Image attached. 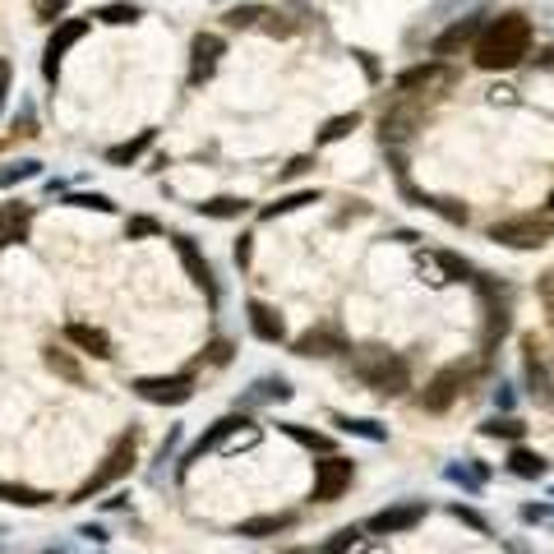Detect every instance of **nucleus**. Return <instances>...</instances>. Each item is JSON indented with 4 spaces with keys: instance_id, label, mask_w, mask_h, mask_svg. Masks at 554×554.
I'll use <instances>...</instances> for the list:
<instances>
[{
    "instance_id": "nucleus-1",
    "label": "nucleus",
    "mask_w": 554,
    "mask_h": 554,
    "mask_svg": "<svg viewBox=\"0 0 554 554\" xmlns=\"http://www.w3.org/2000/svg\"><path fill=\"white\" fill-rule=\"evenodd\" d=\"M531 51V24L527 14H499L476 37V65L481 70H513Z\"/></svg>"
},
{
    "instance_id": "nucleus-2",
    "label": "nucleus",
    "mask_w": 554,
    "mask_h": 554,
    "mask_svg": "<svg viewBox=\"0 0 554 554\" xmlns=\"http://www.w3.org/2000/svg\"><path fill=\"white\" fill-rule=\"evenodd\" d=\"M351 374L379 398H402L411 388V365L388 347H361L351 356Z\"/></svg>"
},
{
    "instance_id": "nucleus-3",
    "label": "nucleus",
    "mask_w": 554,
    "mask_h": 554,
    "mask_svg": "<svg viewBox=\"0 0 554 554\" xmlns=\"http://www.w3.org/2000/svg\"><path fill=\"white\" fill-rule=\"evenodd\" d=\"M134 453H139V425H130V430H121L116 439H111L107 458L97 462V471H93V476H88V481L70 494V504H88V499H93V494H102L107 485L125 481V476L134 471Z\"/></svg>"
},
{
    "instance_id": "nucleus-4",
    "label": "nucleus",
    "mask_w": 554,
    "mask_h": 554,
    "mask_svg": "<svg viewBox=\"0 0 554 554\" xmlns=\"http://www.w3.org/2000/svg\"><path fill=\"white\" fill-rule=\"evenodd\" d=\"M471 374H476V365H471V361H453V365H444V370H439V374L430 379V384L421 388L416 407H421V411H434V416H439V411H448L453 402L462 398V388L471 384Z\"/></svg>"
},
{
    "instance_id": "nucleus-5",
    "label": "nucleus",
    "mask_w": 554,
    "mask_h": 554,
    "mask_svg": "<svg viewBox=\"0 0 554 554\" xmlns=\"http://www.w3.org/2000/svg\"><path fill=\"white\" fill-rule=\"evenodd\" d=\"M550 217H536V213H522V217H504L490 227V241L508 245V250H541L550 241Z\"/></svg>"
},
{
    "instance_id": "nucleus-6",
    "label": "nucleus",
    "mask_w": 554,
    "mask_h": 554,
    "mask_svg": "<svg viewBox=\"0 0 554 554\" xmlns=\"http://www.w3.org/2000/svg\"><path fill=\"white\" fill-rule=\"evenodd\" d=\"M130 388L153 407H185L194 398V374H144Z\"/></svg>"
},
{
    "instance_id": "nucleus-7",
    "label": "nucleus",
    "mask_w": 554,
    "mask_h": 554,
    "mask_svg": "<svg viewBox=\"0 0 554 554\" xmlns=\"http://www.w3.org/2000/svg\"><path fill=\"white\" fill-rule=\"evenodd\" d=\"M351 476H356V462L333 458V453H328L324 462H314V490H310V499H319V504L342 499V494H347V485H351Z\"/></svg>"
},
{
    "instance_id": "nucleus-8",
    "label": "nucleus",
    "mask_w": 554,
    "mask_h": 554,
    "mask_svg": "<svg viewBox=\"0 0 554 554\" xmlns=\"http://www.w3.org/2000/svg\"><path fill=\"white\" fill-rule=\"evenodd\" d=\"M241 430H250V421H245L241 411H231V416H222V421H213V425H208V434H204V439H199V444H194L190 453H185V458H181V476H190V467H194V462H204L208 453H217V448L227 444L231 434H241Z\"/></svg>"
},
{
    "instance_id": "nucleus-9",
    "label": "nucleus",
    "mask_w": 554,
    "mask_h": 554,
    "mask_svg": "<svg viewBox=\"0 0 554 554\" xmlns=\"http://www.w3.org/2000/svg\"><path fill=\"white\" fill-rule=\"evenodd\" d=\"M171 245H176V254H181V264H185V273H190V282L208 296V305H217V296H222V291H217L213 264L204 259V250H199V245H194L190 236H171Z\"/></svg>"
},
{
    "instance_id": "nucleus-10",
    "label": "nucleus",
    "mask_w": 554,
    "mask_h": 554,
    "mask_svg": "<svg viewBox=\"0 0 554 554\" xmlns=\"http://www.w3.org/2000/svg\"><path fill=\"white\" fill-rule=\"evenodd\" d=\"M84 33H88V19H61V24H56V33L47 37V51H42V74H47L51 84H56V74H61L65 51H70Z\"/></svg>"
},
{
    "instance_id": "nucleus-11",
    "label": "nucleus",
    "mask_w": 554,
    "mask_h": 554,
    "mask_svg": "<svg viewBox=\"0 0 554 554\" xmlns=\"http://www.w3.org/2000/svg\"><path fill=\"white\" fill-rule=\"evenodd\" d=\"M291 351H296V356H342V351H351V347H347L338 324H319L291 342Z\"/></svg>"
},
{
    "instance_id": "nucleus-12",
    "label": "nucleus",
    "mask_w": 554,
    "mask_h": 554,
    "mask_svg": "<svg viewBox=\"0 0 554 554\" xmlns=\"http://www.w3.org/2000/svg\"><path fill=\"white\" fill-rule=\"evenodd\" d=\"M416 522H425V504L421 499H411V504H393L384 508V513H374L365 527L374 531V536H393V531H411Z\"/></svg>"
},
{
    "instance_id": "nucleus-13",
    "label": "nucleus",
    "mask_w": 554,
    "mask_h": 554,
    "mask_svg": "<svg viewBox=\"0 0 554 554\" xmlns=\"http://www.w3.org/2000/svg\"><path fill=\"white\" fill-rule=\"evenodd\" d=\"M217 56H222V37L217 33H199L190 42V88L208 84L217 70Z\"/></svg>"
},
{
    "instance_id": "nucleus-14",
    "label": "nucleus",
    "mask_w": 554,
    "mask_h": 554,
    "mask_svg": "<svg viewBox=\"0 0 554 554\" xmlns=\"http://www.w3.org/2000/svg\"><path fill=\"white\" fill-rule=\"evenodd\" d=\"M245 319H250V333L259 342H268V347H277V342H287V319L273 310V305L264 301H245Z\"/></svg>"
},
{
    "instance_id": "nucleus-15",
    "label": "nucleus",
    "mask_w": 554,
    "mask_h": 554,
    "mask_svg": "<svg viewBox=\"0 0 554 554\" xmlns=\"http://www.w3.org/2000/svg\"><path fill=\"white\" fill-rule=\"evenodd\" d=\"M481 19L485 14H467V19H458V24L448 28V33L434 37V56H458L462 47H476V37H481Z\"/></svg>"
},
{
    "instance_id": "nucleus-16",
    "label": "nucleus",
    "mask_w": 554,
    "mask_h": 554,
    "mask_svg": "<svg viewBox=\"0 0 554 554\" xmlns=\"http://www.w3.org/2000/svg\"><path fill=\"white\" fill-rule=\"evenodd\" d=\"M448 84H453V70H448V65H439V61H434V65H411V70L398 74L402 93H421V88L430 93V88H448Z\"/></svg>"
},
{
    "instance_id": "nucleus-17",
    "label": "nucleus",
    "mask_w": 554,
    "mask_h": 554,
    "mask_svg": "<svg viewBox=\"0 0 554 554\" xmlns=\"http://www.w3.org/2000/svg\"><path fill=\"white\" fill-rule=\"evenodd\" d=\"M287 398H291L287 379H282V374H264V379H254L241 398H236V411L241 407H264V402H287Z\"/></svg>"
},
{
    "instance_id": "nucleus-18",
    "label": "nucleus",
    "mask_w": 554,
    "mask_h": 554,
    "mask_svg": "<svg viewBox=\"0 0 554 554\" xmlns=\"http://www.w3.org/2000/svg\"><path fill=\"white\" fill-rule=\"evenodd\" d=\"M65 342L79 347L84 356H97V361H111V356H116V351H111V338L93 324H65Z\"/></svg>"
},
{
    "instance_id": "nucleus-19",
    "label": "nucleus",
    "mask_w": 554,
    "mask_h": 554,
    "mask_svg": "<svg viewBox=\"0 0 554 554\" xmlns=\"http://www.w3.org/2000/svg\"><path fill=\"white\" fill-rule=\"evenodd\" d=\"M296 527V513H259V518H245L236 527V536L245 541H268V536H282V531Z\"/></svg>"
},
{
    "instance_id": "nucleus-20",
    "label": "nucleus",
    "mask_w": 554,
    "mask_h": 554,
    "mask_svg": "<svg viewBox=\"0 0 554 554\" xmlns=\"http://www.w3.org/2000/svg\"><path fill=\"white\" fill-rule=\"evenodd\" d=\"M28 227H33V208L28 204H0V241L14 245V241H28Z\"/></svg>"
},
{
    "instance_id": "nucleus-21",
    "label": "nucleus",
    "mask_w": 554,
    "mask_h": 554,
    "mask_svg": "<svg viewBox=\"0 0 554 554\" xmlns=\"http://www.w3.org/2000/svg\"><path fill=\"white\" fill-rule=\"evenodd\" d=\"M153 139H157L153 130H139L134 139H125V144L107 148V162H111V167H130V162H139V157H144L148 148H153Z\"/></svg>"
},
{
    "instance_id": "nucleus-22",
    "label": "nucleus",
    "mask_w": 554,
    "mask_h": 554,
    "mask_svg": "<svg viewBox=\"0 0 554 554\" xmlns=\"http://www.w3.org/2000/svg\"><path fill=\"white\" fill-rule=\"evenodd\" d=\"M508 471L522 476V481H541L545 471H550V462H545L541 453H531V448H513V453H508Z\"/></svg>"
},
{
    "instance_id": "nucleus-23",
    "label": "nucleus",
    "mask_w": 554,
    "mask_h": 554,
    "mask_svg": "<svg viewBox=\"0 0 554 554\" xmlns=\"http://www.w3.org/2000/svg\"><path fill=\"white\" fill-rule=\"evenodd\" d=\"M245 199H236V194H217V199H208V204H194V213L199 217H217V222H231V217L245 213Z\"/></svg>"
},
{
    "instance_id": "nucleus-24",
    "label": "nucleus",
    "mask_w": 554,
    "mask_h": 554,
    "mask_svg": "<svg viewBox=\"0 0 554 554\" xmlns=\"http://www.w3.org/2000/svg\"><path fill=\"white\" fill-rule=\"evenodd\" d=\"M305 204H319V190H296V194H282L277 204L259 208V217H264V222H273V217H287V213H296V208H305Z\"/></svg>"
},
{
    "instance_id": "nucleus-25",
    "label": "nucleus",
    "mask_w": 554,
    "mask_h": 554,
    "mask_svg": "<svg viewBox=\"0 0 554 554\" xmlns=\"http://www.w3.org/2000/svg\"><path fill=\"white\" fill-rule=\"evenodd\" d=\"M333 425L347 430V434H361V439H370V444H384V439H388V425L365 421V416H333Z\"/></svg>"
},
{
    "instance_id": "nucleus-26",
    "label": "nucleus",
    "mask_w": 554,
    "mask_h": 554,
    "mask_svg": "<svg viewBox=\"0 0 554 554\" xmlns=\"http://www.w3.org/2000/svg\"><path fill=\"white\" fill-rule=\"evenodd\" d=\"M277 430L287 434V439H296V444H301V448H314V453H328V448H333V439H328V434H319V430H305V425H296V421H282V425H277Z\"/></svg>"
},
{
    "instance_id": "nucleus-27",
    "label": "nucleus",
    "mask_w": 554,
    "mask_h": 554,
    "mask_svg": "<svg viewBox=\"0 0 554 554\" xmlns=\"http://www.w3.org/2000/svg\"><path fill=\"white\" fill-rule=\"evenodd\" d=\"M0 499H5V504H19V508H42V504H51V494L28 490V485H10V481H0Z\"/></svg>"
},
{
    "instance_id": "nucleus-28",
    "label": "nucleus",
    "mask_w": 554,
    "mask_h": 554,
    "mask_svg": "<svg viewBox=\"0 0 554 554\" xmlns=\"http://www.w3.org/2000/svg\"><path fill=\"white\" fill-rule=\"evenodd\" d=\"M47 365H51V370H56V374H61L65 384H74V388L84 384V370H79V361H74L70 351H61V347H47Z\"/></svg>"
},
{
    "instance_id": "nucleus-29",
    "label": "nucleus",
    "mask_w": 554,
    "mask_h": 554,
    "mask_svg": "<svg viewBox=\"0 0 554 554\" xmlns=\"http://www.w3.org/2000/svg\"><path fill=\"white\" fill-rule=\"evenodd\" d=\"M33 176H42V162H33V157L5 162V167H0V190H10V185H19V181H33Z\"/></svg>"
},
{
    "instance_id": "nucleus-30",
    "label": "nucleus",
    "mask_w": 554,
    "mask_h": 554,
    "mask_svg": "<svg viewBox=\"0 0 554 554\" xmlns=\"http://www.w3.org/2000/svg\"><path fill=\"white\" fill-rule=\"evenodd\" d=\"M522 351H527V384H531V393H541V388H545V356H541V347H536V338H522Z\"/></svg>"
},
{
    "instance_id": "nucleus-31",
    "label": "nucleus",
    "mask_w": 554,
    "mask_h": 554,
    "mask_svg": "<svg viewBox=\"0 0 554 554\" xmlns=\"http://www.w3.org/2000/svg\"><path fill=\"white\" fill-rule=\"evenodd\" d=\"M434 264L444 268L453 282H476V268H471L462 254H453V250H439V254H434Z\"/></svg>"
},
{
    "instance_id": "nucleus-32",
    "label": "nucleus",
    "mask_w": 554,
    "mask_h": 554,
    "mask_svg": "<svg viewBox=\"0 0 554 554\" xmlns=\"http://www.w3.org/2000/svg\"><path fill=\"white\" fill-rule=\"evenodd\" d=\"M356 125H361V116H356V111H351V116H333V121H328L324 130L314 134V144H338V139H347V134L356 130Z\"/></svg>"
},
{
    "instance_id": "nucleus-33",
    "label": "nucleus",
    "mask_w": 554,
    "mask_h": 554,
    "mask_svg": "<svg viewBox=\"0 0 554 554\" xmlns=\"http://www.w3.org/2000/svg\"><path fill=\"white\" fill-rule=\"evenodd\" d=\"M97 19H102V24H134V19H144V10H139V5H125V0H116V5H102V10H97Z\"/></svg>"
},
{
    "instance_id": "nucleus-34",
    "label": "nucleus",
    "mask_w": 554,
    "mask_h": 554,
    "mask_svg": "<svg viewBox=\"0 0 554 554\" xmlns=\"http://www.w3.org/2000/svg\"><path fill=\"white\" fill-rule=\"evenodd\" d=\"M222 19H227V28H254L259 19H268V10L264 5H231Z\"/></svg>"
},
{
    "instance_id": "nucleus-35",
    "label": "nucleus",
    "mask_w": 554,
    "mask_h": 554,
    "mask_svg": "<svg viewBox=\"0 0 554 554\" xmlns=\"http://www.w3.org/2000/svg\"><path fill=\"white\" fill-rule=\"evenodd\" d=\"M481 434H490V439H518L522 425L513 421V416H490V421L481 425Z\"/></svg>"
},
{
    "instance_id": "nucleus-36",
    "label": "nucleus",
    "mask_w": 554,
    "mask_h": 554,
    "mask_svg": "<svg viewBox=\"0 0 554 554\" xmlns=\"http://www.w3.org/2000/svg\"><path fill=\"white\" fill-rule=\"evenodd\" d=\"M65 204H74V208H97V213H116V204H111L107 194H70Z\"/></svg>"
},
{
    "instance_id": "nucleus-37",
    "label": "nucleus",
    "mask_w": 554,
    "mask_h": 554,
    "mask_svg": "<svg viewBox=\"0 0 554 554\" xmlns=\"http://www.w3.org/2000/svg\"><path fill=\"white\" fill-rule=\"evenodd\" d=\"M125 236H130V241H139V236H162V222H153V217H130V222H125Z\"/></svg>"
},
{
    "instance_id": "nucleus-38",
    "label": "nucleus",
    "mask_w": 554,
    "mask_h": 554,
    "mask_svg": "<svg viewBox=\"0 0 554 554\" xmlns=\"http://www.w3.org/2000/svg\"><path fill=\"white\" fill-rule=\"evenodd\" d=\"M356 545H361V531L347 527V531H338V541L328 545V554H347V550H356Z\"/></svg>"
},
{
    "instance_id": "nucleus-39",
    "label": "nucleus",
    "mask_w": 554,
    "mask_h": 554,
    "mask_svg": "<svg viewBox=\"0 0 554 554\" xmlns=\"http://www.w3.org/2000/svg\"><path fill=\"white\" fill-rule=\"evenodd\" d=\"M65 5H70V0H37V19H47V24H56V19L65 14Z\"/></svg>"
},
{
    "instance_id": "nucleus-40",
    "label": "nucleus",
    "mask_w": 554,
    "mask_h": 554,
    "mask_svg": "<svg viewBox=\"0 0 554 554\" xmlns=\"http://www.w3.org/2000/svg\"><path fill=\"white\" fill-rule=\"evenodd\" d=\"M453 518H458V522H467V527H476V531H490V527H485V518H481V513H471V508H462V504H453Z\"/></svg>"
},
{
    "instance_id": "nucleus-41",
    "label": "nucleus",
    "mask_w": 554,
    "mask_h": 554,
    "mask_svg": "<svg viewBox=\"0 0 554 554\" xmlns=\"http://www.w3.org/2000/svg\"><path fill=\"white\" fill-rule=\"evenodd\" d=\"M541 301H545V310H550V324H554V273H545V282H541Z\"/></svg>"
},
{
    "instance_id": "nucleus-42",
    "label": "nucleus",
    "mask_w": 554,
    "mask_h": 554,
    "mask_svg": "<svg viewBox=\"0 0 554 554\" xmlns=\"http://www.w3.org/2000/svg\"><path fill=\"white\" fill-rule=\"evenodd\" d=\"M254 236H241V241H236V268H250V250H254Z\"/></svg>"
},
{
    "instance_id": "nucleus-43",
    "label": "nucleus",
    "mask_w": 554,
    "mask_h": 554,
    "mask_svg": "<svg viewBox=\"0 0 554 554\" xmlns=\"http://www.w3.org/2000/svg\"><path fill=\"white\" fill-rule=\"evenodd\" d=\"M5 97H10V61L0 56V111H5Z\"/></svg>"
},
{
    "instance_id": "nucleus-44",
    "label": "nucleus",
    "mask_w": 554,
    "mask_h": 554,
    "mask_svg": "<svg viewBox=\"0 0 554 554\" xmlns=\"http://www.w3.org/2000/svg\"><path fill=\"white\" fill-rule=\"evenodd\" d=\"M301 171H310V157H296L291 167H282V176H287V181H291V176H301Z\"/></svg>"
},
{
    "instance_id": "nucleus-45",
    "label": "nucleus",
    "mask_w": 554,
    "mask_h": 554,
    "mask_svg": "<svg viewBox=\"0 0 554 554\" xmlns=\"http://www.w3.org/2000/svg\"><path fill=\"white\" fill-rule=\"evenodd\" d=\"M79 536H84V541H107V531L102 527H79Z\"/></svg>"
},
{
    "instance_id": "nucleus-46",
    "label": "nucleus",
    "mask_w": 554,
    "mask_h": 554,
    "mask_svg": "<svg viewBox=\"0 0 554 554\" xmlns=\"http://www.w3.org/2000/svg\"><path fill=\"white\" fill-rule=\"evenodd\" d=\"M494 402H499V407H513V393H508V384H499V393H494Z\"/></svg>"
},
{
    "instance_id": "nucleus-47",
    "label": "nucleus",
    "mask_w": 554,
    "mask_h": 554,
    "mask_svg": "<svg viewBox=\"0 0 554 554\" xmlns=\"http://www.w3.org/2000/svg\"><path fill=\"white\" fill-rule=\"evenodd\" d=\"M550 213H554V190H550Z\"/></svg>"
},
{
    "instance_id": "nucleus-48",
    "label": "nucleus",
    "mask_w": 554,
    "mask_h": 554,
    "mask_svg": "<svg viewBox=\"0 0 554 554\" xmlns=\"http://www.w3.org/2000/svg\"><path fill=\"white\" fill-rule=\"evenodd\" d=\"M0 250H5V241H0Z\"/></svg>"
}]
</instances>
